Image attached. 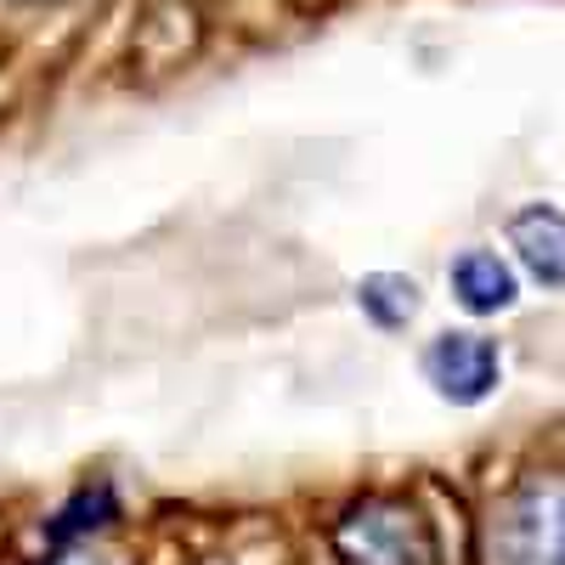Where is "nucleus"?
<instances>
[{
	"mask_svg": "<svg viewBox=\"0 0 565 565\" xmlns=\"http://www.w3.org/2000/svg\"><path fill=\"white\" fill-rule=\"evenodd\" d=\"M57 565H114V559H57Z\"/></svg>",
	"mask_w": 565,
	"mask_h": 565,
	"instance_id": "8",
	"label": "nucleus"
},
{
	"mask_svg": "<svg viewBox=\"0 0 565 565\" xmlns=\"http://www.w3.org/2000/svg\"><path fill=\"white\" fill-rule=\"evenodd\" d=\"M509 249L543 289H565V210L554 204H526L509 215Z\"/></svg>",
	"mask_w": 565,
	"mask_h": 565,
	"instance_id": "4",
	"label": "nucleus"
},
{
	"mask_svg": "<svg viewBox=\"0 0 565 565\" xmlns=\"http://www.w3.org/2000/svg\"><path fill=\"white\" fill-rule=\"evenodd\" d=\"M334 548L351 565H441L430 521L402 498H362L334 526Z\"/></svg>",
	"mask_w": 565,
	"mask_h": 565,
	"instance_id": "1",
	"label": "nucleus"
},
{
	"mask_svg": "<svg viewBox=\"0 0 565 565\" xmlns=\"http://www.w3.org/2000/svg\"><path fill=\"white\" fill-rule=\"evenodd\" d=\"M452 295L463 311L476 317H498L514 306V295H521V282H514V266L492 249H463L452 260Z\"/></svg>",
	"mask_w": 565,
	"mask_h": 565,
	"instance_id": "5",
	"label": "nucleus"
},
{
	"mask_svg": "<svg viewBox=\"0 0 565 565\" xmlns=\"http://www.w3.org/2000/svg\"><path fill=\"white\" fill-rule=\"evenodd\" d=\"M356 306L380 328H391V334H396V328H407L418 317V282L402 277V271H367L356 282Z\"/></svg>",
	"mask_w": 565,
	"mask_h": 565,
	"instance_id": "6",
	"label": "nucleus"
},
{
	"mask_svg": "<svg viewBox=\"0 0 565 565\" xmlns=\"http://www.w3.org/2000/svg\"><path fill=\"white\" fill-rule=\"evenodd\" d=\"M424 380H430L436 396L452 402V407L487 402L503 380L498 340H487V334H436L430 345H424Z\"/></svg>",
	"mask_w": 565,
	"mask_h": 565,
	"instance_id": "3",
	"label": "nucleus"
},
{
	"mask_svg": "<svg viewBox=\"0 0 565 565\" xmlns=\"http://www.w3.org/2000/svg\"><path fill=\"white\" fill-rule=\"evenodd\" d=\"M119 514V503H114V492L108 487H90V492H79L52 526H45V537L52 543H74V537H85V532H103L108 521Z\"/></svg>",
	"mask_w": 565,
	"mask_h": 565,
	"instance_id": "7",
	"label": "nucleus"
},
{
	"mask_svg": "<svg viewBox=\"0 0 565 565\" xmlns=\"http://www.w3.org/2000/svg\"><path fill=\"white\" fill-rule=\"evenodd\" d=\"M503 565H565V469L526 476L498 509Z\"/></svg>",
	"mask_w": 565,
	"mask_h": 565,
	"instance_id": "2",
	"label": "nucleus"
}]
</instances>
